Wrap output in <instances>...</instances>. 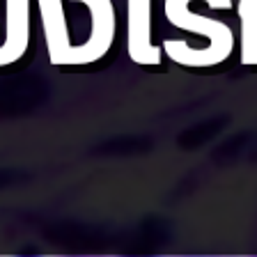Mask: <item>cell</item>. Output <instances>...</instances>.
Segmentation results:
<instances>
[{"label": "cell", "mask_w": 257, "mask_h": 257, "mask_svg": "<svg viewBox=\"0 0 257 257\" xmlns=\"http://www.w3.org/2000/svg\"><path fill=\"white\" fill-rule=\"evenodd\" d=\"M191 3L195 0H166V19L170 26L186 32L204 35L209 44L204 48H195L182 39H166L163 42V53L172 62L188 67V69H207L225 62L234 51V32L227 23L202 16L191 12ZM211 10H232V0H202Z\"/></svg>", "instance_id": "obj_1"}, {"label": "cell", "mask_w": 257, "mask_h": 257, "mask_svg": "<svg viewBox=\"0 0 257 257\" xmlns=\"http://www.w3.org/2000/svg\"><path fill=\"white\" fill-rule=\"evenodd\" d=\"M80 3L90 10L92 16V32L85 44L74 46L69 58V67H80V64H92L101 60L110 51L115 42V32H117V14L112 0H71Z\"/></svg>", "instance_id": "obj_2"}, {"label": "cell", "mask_w": 257, "mask_h": 257, "mask_svg": "<svg viewBox=\"0 0 257 257\" xmlns=\"http://www.w3.org/2000/svg\"><path fill=\"white\" fill-rule=\"evenodd\" d=\"M126 48L128 58L143 67L163 60V48L152 42V0H126Z\"/></svg>", "instance_id": "obj_3"}, {"label": "cell", "mask_w": 257, "mask_h": 257, "mask_svg": "<svg viewBox=\"0 0 257 257\" xmlns=\"http://www.w3.org/2000/svg\"><path fill=\"white\" fill-rule=\"evenodd\" d=\"M37 5H39V14H42L48 62L55 64V67H69L74 44L69 42V28H67L62 0H37Z\"/></svg>", "instance_id": "obj_4"}, {"label": "cell", "mask_w": 257, "mask_h": 257, "mask_svg": "<svg viewBox=\"0 0 257 257\" xmlns=\"http://www.w3.org/2000/svg\"><path fill=\"white\" fill-rule=\"evenodd\" d=\"M5 42L0 46V67L14 64L30 44V0H5Z\"/></svg>", "instance_id": "obj_5"}]
</instances>
